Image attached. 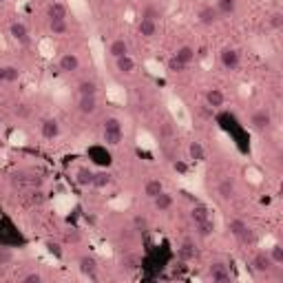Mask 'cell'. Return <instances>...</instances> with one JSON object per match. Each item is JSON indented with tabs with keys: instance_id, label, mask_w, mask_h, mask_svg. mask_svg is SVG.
<instances>
[{
	"instance_id": "9",
	"label": "cell",
	"mask_w": 283,
	"mask_h": 283,
	"mask_svg": "<svg viewBox=\"0 0 283 283\" xmlns=\"http://www.w3.org/2000/svg\"><path fill=\"white\" fill-rule=\"evenodd\" d=\"M57 69L62 73H75V71H80V57L75 53H62L57 60Z\"/></svg>"
},
{
	"instance_id": "45",
	"label": "cell",
	"mask_w": 283,
	"mask_h": 283,
	"mask_svg": "<svg viewBox=\"0 0 283 283\" xmlns=\"http://www.w3.org/2000/svg\"><path fill=\"white\" fill-rule=\"evenodd\" d=\"M184 69H186V66L181 64V62L177 60L175 56H172L170 60H168V64H166V71H172V73H181V71H184Z\"/></svg>"
},
{
	"instance_id": "55",
	"label": "cell",
	"mask_w": 283,
	"mask_h": 283,
	"mask_svg": "<svg viewBox=\"0 0 283 283\" xmlns=\"http://www.w3.org/2000/svg\"><path fill=\"white\" fill-rule=\"evenodd\" d=\"M4 47V40H2V33H0V49Z\"/></svg>"
},
{
	"instance_id": "37",
	"label": "cell",
	"mask_w": 283,
	"mask_h": 283,
	"mask_svg": "<svg viewBox=\"0 0 283 283\" xmlns=\"http://www.w3.org/2000/svg\"><path fill=\"white\" fill-rule=\"evenodd\" d=\"M208 217H210V212H208V208H206V206H201V203L193 206V210H190V219H193V224H199V221H206Z\"/></svg>"
},
{
	"instance_id": "20",
	"label": "cell",
	"mask_w": 283,
	"mask_h": 283,
	"mask_svg": "<svg viewBox=\"0 0 283 283\" xmlns=\"http://www.w3.org/2000/svg\"><path fill=\"white\" fill-rule=\"evenodd\" d=\"M234 193H237V188H234L232 179H219V184H217V195H219L221 201H230V199L234 197Z\"/></svg>"
},
{
	"instance_id": "34",
	"label": "cell",
	"mask_w": 283,
	"mask_h": 283,
	"mask_svg": "<svg viewBox=\"0 0 283 283\" xmlns=\"http://www.w3.org/2000/svg\"><path fill=\"white\" fill-rule=\"evenodd\" d=\"M131 206V195H117L115 199H111L109 201V208L111 210H126V208Z\"/></svg>"
},
{
	"instance_id": "29",
	"label": "cell",
	"mask_w": 283,
	"mask_h": 283,
	"mask_svg": "<svg viewBox=\"0 0 283 283\" xmlns=\"http://www.w3.org/2000/svg\"><path fill=\"white\" fill-rule=\"evenodd\" d=\"M93 175H95V172H93L91 168L82 166L75 170V181H78V186H82V188H88V186H93Z\"/></svg>"
},
{
	"instance_id": "14",
	"label": "cell",
	"mask_w": 283,
	"mask_h": 283,
	"mask_svg": "<svg viewBox=\"0 0 283 283\" xmlns=\"http://www.w3.org/2000/svg\"><path fill=\"white\" fill-rule=\"evenodd\" d=\"M73 197L71 195H56L53 197V210L57 212V215H66V212H71V208H73Z\"/></svg>"
},
{
	"instance_id": "38",
	"label": "cell",
	"mask_w": 283,
	"mask_h": 283,
	"mask_svg": "<svg viewBox=\"0 0 283 283\" xmlns=\"http://www.w3.org/2000/svg\"><path fill=\"white\" fill-rule=\"evenodd\" d=\"M188 155H190V159H195V162H203V159H206V150H203V146L199 144V142H190Z\"/></svg>"
},
{
	"instance_id": "3",
	"label": "cell",
	"mask_w": 283,
	"mask_h": 283,
	"mask_svg": "<svg viewBox=\"0 0 283 283\" xmlns=\"http://www.w3.org/2000/svg\"><path fill=\"white\" fill-rule=\"evenodd\" d=\"M168 111H170L172 119H175L179 126H184V128L190 126V113H188V109L184 106V102H181L179 97H175V95L168 97Z\"/></svg>"
},
{
	"instance_id": "22",
	"label": "cell",
	"mask_w": 283,
	"mask_h": 283,
	"mask_svg": "<svg viewBox=\"0 0 283 283\" xmlns=\"http://www.w3.org/2000/svg\"><path fill=\"white\" fill-rule=\"evenodd\" d=\"M137 31H140V35H144V38H155V35H157V22L148 20V18H140V20H137Z\"/></svg>"
},
{
	"instance_id": "12",
	"label": "cell",
	"mask_w": 283,
	"mask_h": 283,
	"mask_svg": "<svg viewBox=\"0 0 283 283\" xmlns=\"http://www.w3.org/2000/svg\"><path fill=\"white\" fill-rule=\"evenodd\" d=\"M135 144L140 146L142 150H155V148H157V140H155V137L150 135L148 131H144V128H137V133H135Z\"/></svg>"
},
{
	"instance_id": "49",
	"label": "cell",
	"mask_w": 283,
	"mask_h": 283,
	"mask_svg": "<svg viewBox=\"0 0 283 283\" xmlns=\"http://www.w3.org/2000/svg\"><path fill=\"white\" fill-rule=\"evenodd\" d=\"M80 239H82V234H80L78 230H71V232L64 234V241L66 243H80Z\"/></svg>"
},
{
	"instance_id": "6",
	"label": "cell",
	"mask_w": 283,
	"mask_h": 283,
	"mask_svg": "<svg viewBox=\"0 0 283 283\" xmlns=\"http://www.w3.org/2000/svg\"><path fill=\"white\" fill-rule=\"evenodd\" d=\"M219 62H221V66L224 69H228V71H234V69H239V64H241V56H239V51L237 49H224V51L219 53Z\"/></svg>"
},
{
	"instance_id": "4",
	"label": "cell",
	"mask_w": 283,
	"mask_h": 283,
	"mask_svg": "<svg viewBox=\"0 0 283 283\" xmlns=\"http://www.w3.org/2000/svg\"><path fill=\"white\" fill-rule=\"evenodd\" d=\"M250 126L261 133L270 131V128H272V113H270L268 109H256L255 113L250 115Z\"/></svg>"
},
{
	"instance_id": "8",
	"label": "cell",
	"mask_w": 283,
	"mask_h": 283,
	"mask_svg": "<svg viewBox=\"0 0 283 283\" xmlns=\"http://www.w3.org/2000/svg\"><path fill=\"white\" fill-rule=\"evenodd\" d=\"M252 268L256 270V272H261V274H268V272H272V268H274V263H272V259L268 256V252L265 250H259L255 256H252Z\"/></svg>"
},
{
	"instance_id": "32",
	"label": "cell",
	"mask_w": 283,
	"mask_h": 283,
	"mask_svg": "<svg viewBox=\"0 0 283 283\" xmlns=\"http://www.w3.org/2000/svg\"><path fill=\"white\" fill-rule=\"evenodd\" d=\"M195 230H197V234L201 239H208L215 234V224H212V219L208 217L206 221H199V224H195Z\"/></svg>"
},
{
	"instance_id": "41",
	"label": "cell",
	"mask_w": 283,
	"mask_h": 283,
	"mask_svg": "<svg viewBox=\"0 0 283 283\" xmlns=\"http://www.w3.org/2000/svg\"><path fill=\"white\" fill-rule=\"evenodd\" d=\"M49 31H51V35H66L69 25H66V20H49Z\"/></svg>"
},
{
	"instance_id": "19",
	"label": "cell",
	"mask_w": 283,
	"mask_h": 283,
	"mask_svg": "<svg viewBox=\"0 0 283 283\" xmlns=\"http://www.w3.org/2000/svg\"><path fill=\"white\" fill-rule=\"evenodd\" d=\"M144 69H146V73L153 75V78H157V80L166 78V73H168L166 64H164V62H159V60H155V57H150V60L144 62Z\"/></svg>"
},
{
	"instance_id": "16",
	"label": "cell",
	"mask_w": 283,
	"mask_h": 283,
	"mask_svg": "<svg viewBox=\"0 0 283 283\" xmlns=\"http://www.w3.org/2000/svg\"><path fill=\"white\" fill-rule=\"evenodd\" d=\"M40 133H42L44 140H56V137L60 135V124H57V119H53V117L42 119V124H40Z\"/></svg>"
},
{
	"instance_id": "44",
	"label": "cell",
	"mask_w": 283,
	"mask_h": 283,
	"mask_svg": "<svg viewBox=\"0 0 283 283\" xmlns=\"http://www.w3.org/2000/svg\"><path fill=\"white\" fill-rule=\"evenodd\" d=\"M142 18H148V20H155V22H157V18H159V9H157V7H153V4H146V7L142 9Z\"/></svg>"
},
{
	"instance_id": "13",
	"label": "cell",
	"mask_w": 283,
	"mask_h": 283,
	"mask_svg": "<svg viewBox=\"0 0 283 283\" xmlns=\"http://www.w3.org/2000/svg\"><path fill=\"white\" fill-rule=\"evenodd\" d=\"M9 33H11V38L16 40L18 44H27V42H29V29H27V25H25V22H20V20L11 22V27H9Z\"/></svg>"
},
{
	"instance_id": "30",
	"label": "cell",
	"mask_w": 283,
	"mask_h": 283,
	"mask_svg": "<svg viewBox=\"0 0 283 283\" xmlns=\"http://www.w3.org/2000/svg\"><path fill=\"white\" fill-rule=\"evenodd\" d=\"M126 53H128V44L124 42L122 38L113 40V42L109 44V56L113 57V60H115V57H122V56H126Z\"/></svg>"
},
{
	"instance_id": "53",
	"label": "cell",
	"mask_w": 283,
	"mask_h": 283,
	"mask_svg": "<svg viewBox=\"0 0 283 283\" xmlns=\"http://www.w3.org/2000/svg\"><path fill=\"white\" fill-rule=\"evenodd\" d=\"M133 20H135V18H133V11H131V9H126V22H133Z\"/></svg>"
},
{
	"instance_id": "33",
	"label": "cell",
	"mask_w": 283,
	"mask_h": 283,
	"mask_svg": "<svg viewBox=\"0 0 283 283\" xmlns=\"http://www.w3.org/2000/svg\"><path fill=\"white\" fill-rule=\"evenodd\" d=\"M162 190H164V184L159 179H148L144 184V195H146V197H150V199H155Z\"/></svg>"
},
{
	"instance_id": "50",
	"label": "cell",
	"mask_w": 283,
	"mask_h": 283,
	"mask_svg": "<svg viewBox=\"0 0 283 283\" xmlns=\"http://www.w3.org/2000/svg\"><path fill=\"white\" fill-rule=\"evenodd\" d=\"M38 281H42V274L40 272H29L22 277V283H38Z\"/></svg>"
},
{
	"instance_id": "1",
	"label": "cell",
	"mask_w": 283,
	"mask_h": 283,
	"mask_svg": "<svg viewBox=\"0 0 283 283\" xmlns=\"http://www.w3.org/2000/svg\"><path fill=\"white\" fill-rule=\"evenodd\" d=\"M102 137L109 146H117L124 137V128H122V122L117 117H106L104 119V131H102Z\"/></svg>"
},
{
	"instance_id": "26",
	"label": "cell",
	"mask_w": 283,
	"mask_h": 283,
	"mask_svg": "<svg viewBox=\"0 0 283 283\" xmlns=\"http://www.w3.org/2000/svg\"><path fill=\"white\" fill-rule=\"evenodd\" d=\"M69 7L66 2H51L49 4V20H66Z\"/></svg>"
},
{
	"instance_id": "40",
	"label": "cell",
	"mask_w": 283,
	"mask_h": 283,
	"mask_svg": "<svg viewBox=\"0 0 283 283\" xmlns=\"http://www.w3.org/2000/svg\"><path fill=\"white\" fill-rule=\"evenodd\" d=\"M265 252H268V256L272 259L274 265H283V246H281L279 241L274 243V246L270 248V250H265Z\"/></svg>"
},
{
	"instance_id": "10",
	"label": "cell",
	"mask_w": 283,
	"mask_h": 283,
	"mask_svg": "<svg viewBox=\"0 0 283 283\" xmlns=\"http://www.w3.org/2000/svg\"><path fill=\"white\" fill-rule=\"evenodd\" d=\"M197 20L201 22L203 27H212L219 22V13H217V9L212 7V4H203V7L197 11Z\"/></svg>"
},
{
	"instance_id": "17",
	"label": "cell",
	"mask_w": 283,
	"mask_h": 283,
	"mask_svg": "<svg viewBox=\"0 0 283 283\" xmlns=\"http://www.w3.org/2000/svg\"><path fill=\"white\" fill-rule=\"evenodd\" d=\"M78 111L82 115H93L97 111V95H80L78 97Z\"/></svg>"
},
{
	"instance_id": "27",
	"label": "cell",
	"mask_w": 283,
	"mask_h": 283,
	"mask_svg": "<svg viewBox=\"0 0 283 283\" xmlns=\"http://www.w3.org/2000/svg\"><path fill=\"white\" fill-rule=\"evenodd\" d=\"M175 57H177V60H179L184 66H188V64H193V62H195L197 53H195V49H193V47L184 44V47H179V49L175 51Z\"/></svg>"
},
{
	"instance_id": "18",
	"label": "cell",
	"mask_w": 283,
	"mask_h": 283,
	"mask_svg": "<svg viewBox=\"0 0 283 283\" xmlns=\"http://www.w3.org/2000/svg\"><path fill=\"white\" fill-rule=\"evenodd\" d=\"M66 7H69V11L73 13L75 18H86L88 13H91V7H88V0H66Z\"/></svg>"
},
{
	"instance_id": "51",
	"label": "cell",
	"mask_w": 283,
	"mask_h": 283,
	"mask_svg": "<svg viewBox=\"0 0 283 283\" xmlns=\"http://www.w3.org/2000/svg\"><path fill=\"white\" fill-rule=\"evenodd\" d=\"M239 95L243 97V100H246V97H250L252 95V84H239Z\"/></svg>"
},
{
	"instance_id": "56",
	"label": "cell",
	"mask_w": 283,
	"mask_h": 283,
	"mask_svg": "<svg viewBox=\"0 0 283 283\" xmlns=\"http://www.w3.org/2000/svg\"><path fill=\"white\" fill-rule=\"evenodd\" d=\"M0 2H7V0H0Z\"/></svg>"
},
{
	"instance_id": "52",
	"label": "cell",
	"mask_w": 283,
	"mask_h": 283,
	"mask_svg": "<svg viewBox=\"0 0 283 283\" xmlns=\"http://www.w3.org/2000/svg\"><path fill=\"white\" fill-rule=\"evenodd\" d=\"M135 226H137V228H146V219H142V217H135Z\"/></svg>"
},
{
	"instance_id": "15",
	"label": "cell",
	"mask_w": 283,
	"mask_h": 283,
	"mask_svg": "<svg viewBox=\"0 0 283 283\" xmlns=\"http://www.w3.org/2000/svg\"><path fill=\"white\" fill-rule=\"evenodd\" d=\"M243 177H246V181L252 184V186H261L263 179H265L263 170H261L259 166H255V164H248V166L243 168Z\"/></svg>"
},
{
	"instance_id": "2",
	"label": "cell",
	"mask_w": 283,
	"mask_h": 283,
	"mask_svg": "<svg viewBox=\"0 0 283 283\" xmlns=\"http://www.w3.org/2000/svg\"><path fill=\"white\" fill-rule=\"evenodd\" d=\"M228 230H230V232H232L241 243H246V246H250V243L256 241L255 230H252L243 219H230V221H228Z\"/></svg>"
},
{
	"instance_id": "23",
	"label": "cell",
	"mask_w": 283,
	"mask_h": 283,
	"mask_svg": "<svg viewBox=\"0 0 283 283\" xmlns=\"http://www.w3.org/2000/svg\"><path fill=\"white\" fill-rule=\"evenodd\" d=\"M38 53L44 60H53V57H56V42H53V38L38 40Z\"/></svg>"
},
{
	"instance_id": "28",
	"label": "cell",
	"mask_w": 283,
	"mask_h": 283,
	"mask_svg": "<svg viewBox=\"0 0 283 283\" xmlns=\"http://www.w3.org/2000/svg\"><path fill=\"white\" fill-rule=\"evenodd\" d=\"M155 201V208H157L159 212H166V210H170L172 208V203H175V199H172V195L170 193H166V190H162V193L157 195V197L153 199Z\"/></svg>"
},
{
	"instance_id": "43",
	"label": "cell",
	"mask_w": 283,
	"mask_h": 283,
	"mask_svg": "<svg viewBox=\"0 0 283 283\" xmlns=\"http://www.w3.org/2000/svg\"><path fill=\"white\" fill-rule=\"evenodd\" d=\"M91 51H93V60H95L97 64L102 66V57H104V49H102V44L97 42V40H91Z\"/></svg>"
},
{
	"instance_id": "48",
	"label": "cell",
	"mask_w": 283,
	"mask_h": 283,
	"mask_svg": "<svg viewBox=\"0 0 283 283\" xmlns=\"http://www.w3.org/2000/svg\"><path fill=\"white\" fill-rule=\"evenodd\" d=\"M270 27H272V29H281L283 27V13L274 11L272 16H270Z\"/></svg>"
},
{
	"instance_id": "21",
	"label": "cell",
	"mask_w": 283,
	"mask_h": 283,
	"mask_svg": "<svg viewBox=\"0 0 283 283\" xmlns=\"http://www.w3.org/2000/svg\"><path fill=\"white\" fill-rule=\"evenodd\" d=\"M203 97H206V104L210 106V109H221V106L226 104V95L221 88H208Z\"/></svg>"
},
{
	"instance_id": "54",
	"label": "cell",
	"mask_w": 283,
	"mask_h": 283,
	"mask_svg": "<svg viewBox=\"0 0 283 283\" xmlns=\"http://www.w3.org/2000/svg\"><path fill=\"white\" fill-rule=\"evenodd\" d=\"M0 82H4V66H0Z\"/></svg>"
},
{
	"instance_id": "5",
	"label": "cell",
	"mask_w": 283,
	"mask_h": 283,
	"mask_svg": "<svg viewBox=\"0 0 283 283\" xmlns=\"http://www.w3.org/2000/svg\"><path fill=\"white\" fill-rule=\"evenodd\" d=\"M208 277H210L215 283H228V281H232V272H230V268L226 263H221V261H215V263L208 268Z\"/></svg>"
},
{
	"instance_id": "47",
	"label": "cell",
	"mask_w": 283,
	"mask_h": 283,
	"mask_svg": "<svg viewBox=\"0 0 283 283\" xmlns=\"http://www.w3.org/2000/svg\"><path fill=\"white\" fill-rule=\"evenodd\" d=\"M13 261V252L9 248H0V265H9Z\"/></svg>"
},
{
	"instance_id": "35",
	"label": "cell",
	"mask_w": 283,
	"mask_h": 283,
	"mask_svg": "<svg viewBox=\"0 0 283 283\" xmlns=\"http://www.w3.org/2000/svg\"><path fill=\"white\" fill-rule=\"evenodd\" d=\"M109 186H111V175L106 170H100L93 175V188L104 190V188H109Z\"/></svg>"
},
{
	"instance_id": "39",
	"label": "cell",
	"mask_w": 283,
	"mask_h": 283,
	"mask_svg": "<svg viewBox=\"0 0 283 283\" xmlns=\"http://www.w3.org/2000/svg\"><path fill=\"white\" fill-rule=\"evenodd\" d=\"M78 95H97V84L93 80H82L78 84Z\"/></svg>"
},
{
	"instance_id": "31",
	"label": "cell",
	"mask_w": 283,
	"mask_h": 283,
	"mask_svg": "<svg viewBox=\"0 0 283 283\" xmlns=\"http://www.w3.org/2000/svg\"><path fill=\"white\" fill-rule=\"evenodd\" d=\"M215 9L219 16H232L237 11V0H217Z\"/></svg>"
},
{
	"instance_id": "7",
	"label": "cell",
	"mask_w": 283,
	"mask_h": 283,
	"mask_svg": "<svg viewBox=\"0 0 283 283\" xmlns=\"http://www.w3.org/2000/svg\"><path fill=\"white\" fill-rule=\"evenodd\" d=\"M106 100L115 102V104H126V100H128L126 88L117 82H109L106 84Z\"/></svg>"
},
{
	"instance_id": "42",
	"label": "cell",
	"mask_w": 283,
	"mask_h": 283,
	"mask_svg": "<svg viewBox=\"0 0 283 283\" xmlns=\"http://www.w3.org/2000/svg\"><path fill=\"white\" fill-rule=\"evenodd\" d=\"M18 80H20V69H18V66H13V64L4 66V82L16 84Z\"/></svg>"
},
{
	"instance_id": "36",
	"label": "cell",
	"mask_w": 283,
	"mask_h": 283,
	"mask_svg": "<svg viewBox=\"0 0 283 283\" xmlns=\"http://www.w3.org/2000/svg\"><path fill=\"white\" fill-rule=\"evenodd\" d=\"M177 255H179L181 261H193L195 255H197V250H195V246L190 241H184L179 246V250H177Z\"/></svg>"
},
{
	"instance_id": "24",
	"label": "cell",
	"mask_w": 283,
	"mask_h": 283,
	"mask_svg": "<svg viewBox=\"0 0 283 283\" xmlns=\"http://www.w3.org/2000/svg\"><path fill=\"white\" fill-rule=\"evenodd\" d=\"M115 66H117V71L122 75H133L137 64H135V60L126 53V56H122V57H115Z\"/></svg>"
},
{
	"instance_id": "46",
	"label": "cell",
	"mask_w": 283,
	"mask_h": 283,
	"mask_svg": "<svg viewBox=\"0 0 283 283\" xmlns=\"http://www.w3.org/2000/svg\"><path fill=\"white\" fill-rule=\"evenodd\" d=\"M277 243V239H274V234H265V237L259 239V248L261 250H270V248Z\"/></svg>"
},
{
	"instance_id": "25",
	"label": "cell",
	"mask_w": 283,
	"mask_h": 283,
	"mask_svg": "<svg viewBox=\"0 0 283 283\" xmlns=\"http://www.w3.org/2000/svg\"><path fill=\"white\" fill-rule=\"evenodd\" d=\"M7 142H9V146H13V148H25V146L29 144V137H27V133L22 131V128H13V131L9 133Z\"/></svg>"
},
{
	"instance_id": "11",
	"label": "cell",
	"mask_w": 283,
	"mask_h": 283,
	"mask_svg": "<svg viewBox=\"0 0 283 283\" xmlns=\"http://www.w3.org/2000/svg\"><path fill=\"white\" fill-rule=\"evenodd\" d=\"M78 268H80V272H82L86 279H95L97 277V261L93 259V256H88V255L80 256V259H78Z\"/></svg>"
}]
</instances>
